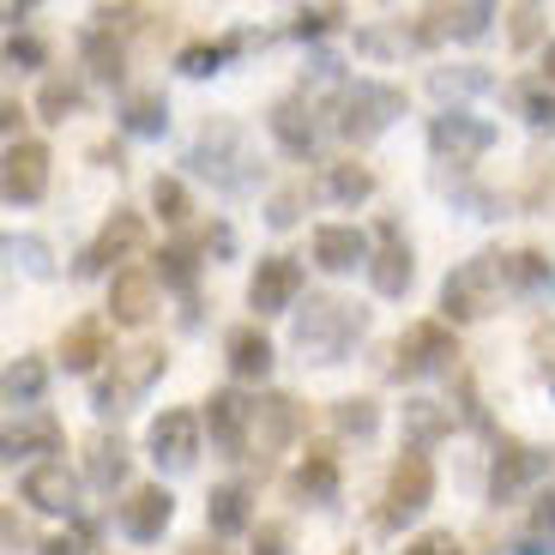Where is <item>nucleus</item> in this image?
<instances>
[{"instance_id": "f257e3e1", "label": "nucleus", "mask_w": 555, "mask_h": 555, "mask_svg": "<svg viewBox=\"0 0 555 555\" xmlns=\"http://www.w3.org/2000/svg\"><path fill=\"white\" fill-rule=\"evenodd\" d=\"M362 333H369V308L345 302V296H308V308H296V326H291L302 362H320V369L345 362Z\"/></svg>"}, {"instance_id": "f03ea898", "label": "nucleus", "mask_w": 555, "mask_h": 555, "mask_svg": "<svg viewBox=\"0 0 555 555\" xmlns=\"http://www.w3.org/2000/svg\"><path fill=\"white\" fill-rule=\"evenodd\" d=\"M399 115H404V91H399V85L357 79V85H345V91H338L333 127L350 139V145H369V139H380L392 121H399Z\"/></svg>"}, {"instance_id": "7ed1b4c3", "label": "nucleus", "mask_w": 555, "mask_h": 555, "mask_svg": "<svg viewBox=\"0 0 555 555\" xmlns=\"http://www.w3.org/2000/svg\"><path fill=\"white\" fill-rule=\"evenodd\" d=\"M459 357V338L447 320H411L399 338H392V362L387 375L392 380H423V375H441V369H453Z\"/></svg>"}, {"instance_id": "20e7f679", "label": "nucleus", "mask_w": 555, "mask_h": 555, "mask_svg": "<svg viewBox=\"0 0 555 555\" xmlns=\"http://www.w3.org/2000/svg\"><path fill=\"white\" fill-rule=\"evenodd\" d=\"M169 369V357H164V345H133V350H121L115 357V369L98 380V392H91V411L98 416H121V411H133V399L145 387H152L157 375Z\"/></svg>"}, {"instance_id": "39448f33", "label": "nucleus", "mask_w": 555, "mask_h": 555, "mask_svg": "<svg viewBox=\"0 0 555 555\" xmlns=\"http://www.w3.org/2000/svg\"><path fill=\"white\" fill-rule=\"evenodd\" d=\"M495 291H501V254H472L465 266H453L441 284V314L453 326L465 320H483L495 308Z\"/></svg>"}, {"instance_id": "423d86ee", "label": "nucleus", "mask_w": 555, "mask_h": 555, "mask_svg": "<svg viewBox=\"0 0 555 555\" xmlns=\"http://www.w3.org/2000/svg\"><path fill=\"white\" fill-rule=\"evenodd\" d=\"M387 507H380V526H404V519H416L423 507L435 501V465L423 453H399L392 459V472H387Z\"/></svg>"}, {"instance_id": "0eeeda50", "label": "nucleus", "mask_w": 555, "mask_h": 555, "mask_svg": "<svg viewBox=\"0 0 555 555\" xmlns=\"http://www.w3.org/2000/svg\"><path fill=\"white\" fill-rule=\"evenodd\" d=\"M188 164L199 169V176H211L218 188H248V139H242V127L230 121H206V133L194 139V157Z\"/></svg>"}, {"instance_id": "6e6552de", "label": "nucleus", "mask_w": 555, "mask_h": 555, "mask_svg": "<svg viewBox=\"0 0 555 555\" xmlns=\"http://www.w3.org/2000/svg\"><path fill=\"white\" fill-rule=\"evenodd\" d=\"M489 145H495V127H489L483 115L447 109V115H435V121H429V152L441 157V164H453V169H472Z\"/></svg>"}, {"instance_id": "1a4fd4ad", "label": "nucleus", "mask_w": 555, "mask_h": 555, "mask_svg": "<svg viewBox=\"0 0 555 555\" xmlns=\"http://www.w3.org/2000/svg\"><path fill=\"white\" fill-rule=\"evenodd\" d=\"M206 429H211V447L223 459H248L254 447V399H242L236 387H218L206 399Z\"/></svg>"}, {"instance_id": "9d476101", "label": "nucleus", "mask_w": 555, "mask_h": 555, "mask_svg": "<svg viewBox=\"0 0 555 555\" xmlns=\"http://www.w3.org/2000/svg\"><path fill=\"white\" fill-rule=\"evenodd\" d=\"M145 447H152L157 472H169V477L194 472V459H199V416L194 411H164L152 423V435H145Z\"/></svg>"}, {"instance_id": "9b49d317", "label": "nucleus", "mask_w": 555, "mask_h": 555, "mask_svg": "<svg viewBox=\"0 0 555 555\" xmlns=\"http://www.w3.org/2000/svg\"><path fill=\"white\" fill-rule=\"evenodd\" d=\"M115 519H121V538L157 543L169 531V519H176V495H169L164 483H139V489H127V501L115 507Z\"/></svg>"}, {"instance_id": "f8f14e48", "label": "nucleus", "mask_w": 555, "mask_h": 555, "mask_svg": "<svg viewBox=\"0 0 555 555\" xmlns=\"http://www.w3.org/2000/svg\"><path fill=\"white\" fill-rule=\"evenodd\" d=\"M550 472V453L543 447H526V441H501L495 447V465H489V501H514L526 495L538 477Z\"/></svg>"}, {"instance_id": "ddd939ff", "label": "nucleus", "mask_w": 555, "mask_h": 555, "mask_svg": "<svg viewBox=\"0 0 555 555\" xmlns=\"http://www.w3.org/2000/svg\"><path fill=\"white\" fill-rule=\"evenodd\" d=\"M18 501H30L37 514H73L79 507V477L67 472V459H37L18 477Z\"/></svg>"}, {"instance_id": "4468645a", "label": "nucleus", "mask_w": 555, "mask_h": 555, "mask_svg": "<svg viewBox=\"0 0 555 555\" xmlns=\"http://www.w3.org/2000/svg\"><path fill=\"white\" fill-rule=\"evenodd\" d=\"M49 145L42 139H18V145H7V169H0V181H7V199L13 206H37L42 194H49Z\"/></svg>"}, {"instance_id": "2eb2a0df", "label": "nucleus", "mask_w": 555, "mask_h": 555, "mask_svg": "<svg viewBox=\"0 0 555 555\" xmlns=\"http://www.w3.org/2000/svg\"><path fill=\"white\" fill-rule=\"evenodd\" d=\"M296 296H302V266H296L291 254H266L248 278V308L284 314V308H296Z\"/></svg>"}, {"instance_id": "dca6fc26", "label": "nucleus", "mask_w": 555, "mask_h": 555, "mask_svg": "<svg viewBox=\"0 0 555 555\" xmlns=\"http://www.w3.org/2000/svg\"><path fill=\"white\" fill-rule=\"evenodd\" d=\"M157 314V272L152 266H121L109 278V320L115 326H145Z\"/></svg>"}, {"instance_id": "f3484780", "label": "nucleus", "mask_w": 555, "mask_h": 555, "mask_svg": "<svg viewBox=\"0 0 555 555\" xmlns=\"http://www.w3.org/2000/svg\"><path fill=\"white\" fill-rule=\"evenodd\" d=\"M411 278H416L411 242L399 236V223H380V242H375V254H369V284H375L380 296H404Z\"/></svg>"}, {"instance_id": "a211bd4d", "label": "nucleus", "mask_w": 555, "mask_h": 555, "mask_svg": "<svg viewBox=\"0 0 555 555\" xmlns=\"http://www.w3.org/2000/svg\"><path fill=\"white\" fill-rule=\"evenodd\" d=\"M145 242V223H139V211H115L109 223L98 230V242L79 254V278H98V272H109L115 260H127V254Z\"/></svg>"}, {"instance_id": "6ab92c4d", "label": "nucleus", "mask_w": 555, "mask_h": 555, "mask_svg": "<svg viewBox=\"0 0 555 555\" xmlns=\"http://www.w3.org/2000/svg\"><path fill=\"white\" fill-rule=\"evenodd\" d=\"M296 435H302V404H296L291 392L254 399V447H260V453H284Z\"/></svg>"}, {"instance_id": "aec40b11", "label": "nucleus", "mask_w": 555, "mask_h": 555, "mask_svg": "<svg viewBox=\"0 0 555 555\" xmlns=\"http://www.w3.org/2000/svg\"><path fill=\"white\" fill-rule=\"evenodd\" d=\"M266 127H272V139L284 145L291 157H308L320 139V121H314V103H308V91H296V98H278L272 115H266Z\"/></svg>"}, {"instance_id": "412c9836", "label": "nucleus", "mask_w": 555, "mask_h": 555, "mask_svg": "<svg viewBox=\"0 0 555 555\" xmlns=\"http://www.w3.org/2000/svg\"><path fill=\"white\" fill-rule=\"evenodd\" d=\"M489 18H501L489 0H465V7H429L416 18V42H435V37H483Z\"/></svg>"}, {"instance_id": "4be33fe9", "label": "nucleus", "mask_w": 555, "mask_h": 555, "mask_svg": "<svg viewBox=\"0 0 555 555\" xmlns=\"http://www.w3.org/2000/svg\"><path fill=\"white\" fill-rule=\"evenodd\" d=\"M55 357H61V369H67V375H91V369H98V362L109 357V326H103L98 314L73 320L67 333H61Z\"/></svg>"}, {"instance_id": "5701e85b", "label": "nucleus", "mask_w": 555, "mask_h": 555, "mask_svg": "<svg viewBox=\"0 0 555 555\" xmlns=\"http://www.w3.org/2000/svg\"><path fill=\"white\" fill-rule=\"evenodd\" d=\"M369 236H362L357 223H320L314 230V260L326 266V272H357V266H369Z\"/></svg>"}, {"instance_id": "b1692460", "label": "nucleus", "mask_w": 555, "mask_h": 555, "mask_svg": "<svg viewBox=\"0 0 555 555\" xmlns=\"http://www.w3.org/2000/svg\"><path fill=\"white\" fill-rule=\"evenodd\" d=\"M223 357H230V375L236 380H266L272 375V338H266L260 326H230Z\"/></svg>"}, {"instance_id": "393cba45", "label": "nucleus", "mask_w": 555, "mask_h": 555, "mask_svg": "<svg viewBox=\"0 0 555 555\" xmlns=\"http://www.w3.org/2000/svg\"><path fill=\"white\" fill-rule=\"evenodd\" d=\"M206 526H211V538H236V531H248L254 526V495H248V483H218L206 495Z\"/></svg>"}, {"instance_id": "a878e982", "label": "nucleus", "mask_w": 555, "mask_h": 555, "mask_svg": "<svg viewBox=\"0 0 555 555\" xmlns=\"http://www.w3.org/2000/svg\"><path fill=\"white\" fill-rule=\"evenodd\" d=\"M291 489L302 501H320V507H326V501H338V453H333V447H308V459L296 465Z\"/></svg>"}, {"instance_id": "bb28decb", "label": "nucleus", "mask_w": 555, "mask_h": 555, "mask_svg": "<svg viewBox=\"0 0 555 555\" xmlns=\"http://www.w3.org/2000/svg\"><path fill=\"white\" fill-rule=\"evenodd\" d=\"M61 423L49 411H25L13 423V429H7V459H18V453H61Z\"/></svg>"}, {"instance_id": "cd10ccee", "label": "nucleus", "mask_w": 555, "mask_h": 555, "mask_svg": "<svg viewBox=\"0 0 555 555\" xmlns=\"http://www.w3.org/2000/svg\"><path fill=\"white\" fill-rule=\"evenodd\" d=\"M85 477L98 489H121L127 483V441L121 435H91L85 441Z\"/></svg>"}, {"instance_id": "c85d7f7f", "label": "nucleus", "mask_w": 555, "mask_h": 555, "mask_svg": "<svg viewBox=\"0 0 555 555\" xmlns=\"http://www.w3.org/2000/svg\"><path fill=\"white\" fill-rule=\"evenodd\" d=\"M404 435H411V447L423 453V447L453 435V411H447L441 399H404Z\"/></svg>"}, {"instance_id": "c756f323", "label": "nucleus", "mask_w": 555, "mask_h": 555, "mask_svg": "<svg viewBox=\"0 0 555 555\" xmlns=\"http://www.w3.org/2000/svg\"><path fill=\"white\" fill-rule=\"evenodd\" d=\"M79 55H85V67L98 73V79H109V85H121L127 79V49H121V37L115 30H85L79 37Z\"/></svg>"}, {"instance_id": "7c9ffc66", "label": "nucleus", "mask_w": 555, "mask_h": 555, "mask_svg": "<svg viewBox=\"0 0 555 555\" xmlns=\"http://www.w3.org/2000/svg\"><path fill=\"white\" fill-rule=\"evenodd\" d=\"M326 194H333L338 206H362V199L375 194V169L357 164V157H345V164H326Z\"/></svg>"}, {"instance_id": "2f4dec72", "label": "nucleus", "mask_w": 555, "mask_h": 555, "mask_svg": "<svg viewBox=\"0 0 555 555\" xmlns=\"http://www.w3.org/2000/svg\"><path fill=\"white\" fill-rule=\"evenodd\" d=\"M514 109H519V121L526 127H555V85L543 79H519L514 85Z\"/></svg>"}, {"instance_id": "473e14b6", "label": "nucleus", "mask_w": 555, "mask_h": 555, "mask_svg": "<svg viewBox=\"0 0 555 555\" xmlns=\"http://www.w3.org/2000/svg\"><path fill=\"white\" fill-rule=\"evenodd\" d=\"M501 284H514V291H538V284H550V254H538V248L501 254Z\"/></svg>"}, {"instance_id": "72a5a7b5", "label": "nucleus", "mask_w": 555, "mask_h": 555, "mask_svg": "<svg viewBox=\"0 0 555 555\" xmlns=\"http://www.w3.org/2000/svg\"><path fill=\"white\" fill-rule=\"evenodd\" d=\"M164 121H169V103L157 98V91H133L127 109H121V127H127V133H139V139L164 133Z\"/></svg>"}, {"instance_id": "f704fd0d", "label": "nucleus", "mask_w": 555, "mask_h": 555, "mask_svg": "<svg viewBox=\"0 0 555 555\" xmlns=\"http://www.w3.org/2000/svg\"><path fill=\"white\" fill-rule=\"evenodd\" d=\"M42 387H49V369H42L37 357H18L13 369H7V404H25V411H37Z\"/></svg>"}, {"instance_id": "c9c22d12", "label": "nucleus", "mask_w": 555, "mask_h": 555, "mask_svg": "<svg viewBox=\"0 0 555 555\" xmlns=\"http://www.w3.org/2000/svg\"><path fill=\"white\" fill-rule=\"evenodd\" d=\"M236 55V42L223 37V42H188L176 55V67L188 73V79H211V73H223V61Z\"/></svg>"}, {"instance_id": "e433bc0d", "label": "nucleus", "mask_w": 555, "mask_h": 555, "mask_svg": "<svg viewBox=\"0 0 555 555\" xmlns=\"http://www.w3.org/2000/svg\"><path fill=\"white\" fill-rule=\"evenodd\" d=\"M37 109H42V121H67V115H79V109H85V91H79V79H42V91H37Z\"/></svg>"}, {"instance_id": "4c0bfd02", "label": "nucleus", "mask_w": 555, "mask_h": 555, "mask_svg": "<svg viewBox=\"0 0 555 555\" xmlns=\"http://www.w3.org/2000/svg\"><path fill=\"white\" fill-rule=\"evenodd\" d=\"M157 272H164V284H169V291H188V296H194V278H199L194 242H169V248L157 254Z\"/></svg>"}, {"instance_id": "58836bf2", "label": "nucleus", "mask_w": 555, "mask_h": 555, "mask_svg": "<svg viewBox=\"0 0 555 555\" xmlns=\"http://www.w3.org/2000/svg\"><path fill=\"white\" fill-rule=\"evenodd\" d=\"M333 423H338V435H357V441H369V435L380 429V411H375V399H338V404H333Z\"/></svg>"}, {"instance_id": "ea45409f", "label": "nucleus", "mask_w": 555, "mask_h": 555, "mask_svg": "<svg viewBox=\"0 0 555 555\" xmlns=\"http://www.w3.org/2000/svg\"><path fill=\"white\" fill-rule=\"evenodd\" d=\"M152 211L164 223H188V218H194V199H188V188H181L176 176H157L152 181Z\"/></svg>"}, {"instance_id": "a19ab883", "label": "nucleus", "mask_w": 555, "mask_h": 555, "mask_svg": "<svg viewBox=\"0 0 555 555\" xmlns=\"http://www.w3.org/2000/svg\"><path fill=\"white\" fill-rule=\"evenodd\" d=\"M345 25V7H296V18H291V37H326V30H338Z\"/></svg>"}, {"instance_id": "79ce46f5", "label": "nucleus", "mask_w": 555, "mask_h": 555, "mask_svg": "<svg viewBox=\"0 0 555 555\" xmlns=\"http://www.w3.org/2000/svg\"><path fill=\"white\" fill-rule=\"evenodd\" d=\"M7 254H13V260H25V272H37V278L55 272V260H49V248H42L37 236H7Z\"/></svg>"}, {"instance_id": "37998d69", "label": "nucleus", "mask_w": 555, "mask_h": 555, "mask_svg": "<svg viewBox=\"0 0 555 555\" xmlns=\"http://www.w3.org/2000/svg\"><path fill=\"white\" fill-rule=\"evenodd\" d=\"M98 30H133V25H145V18H157L152 7H98Z\"/></svg>"}, {"instance_id": "c03bdc74", "label": "nucleus", "mask_w": 555, "mask_h": 555, "mask_svg": "<svg viewBox=\"0 0 555 555\" xmlns=\"http://www.w3.org/2000/svg\"><path fill=\"white\" fill-rule=\"evenodd\" d=\"M507 30H514V42L526 49V42L543 37V7H507Z\"/></svg>"}, {"instance_id": "a18cd8bd", "label": "nucleus", "mask_w": 555, "mask_h": 555, "mask_svg": "<svg viewBox=\"0 0 555 555\" xmlns=\"http://www.w3.org/2000/svg\"><path fill=\"white\" fill-rule=\"evenodd\" d=\"M302 199H308V188H284V194H272V206H266V218H272L278 230H291V223L302 218Z\"/></svg>"}, {"instance_id": "49530a36", "label": "nucleus", "mask_w": 555, "mask_h": 555, "mask_svg": "<svg viewBox=\"0 0 555 555\" xmlns=\"http://www.w3.org/2000/svg\"><path fill=\"white\" fill-rule=\"evenodd\" d=\"M404 555H465V550H459L453 531H416V538L404 543Z\"/></svg>"}, {"instance_id": "de8ad7c7", "label": "nucleus", "mask_w": 555, "mask_h": 555, "mask_svg": "<svg viewBox=\"0 0 555 555\" xmlns=\"http://www.w3.org/2000/svg\"><path fill=\"white\" fill-rule=\"evenodd\" d=\"M49 61V49H42L37 37H13L7 42V67H42Z\"/></svg>"}, {"instance_id": "09e8293b", "label": "nucleus", "mask_w": 555, "mask_h": 555, "mask_svg": "<svg viewBox=\"0 0 555 555\" xmlns=\"http://www.w3.org/2000/svg\"><path fill=\"white\" fill-rule=\"evenodd\" d=\"M531 538H550L555 543V489H543V495L531 501Z\"/></svg>"}, {"instance_id": "8fccbe9b", "label": "nucleus", "mask_w": 555, "mask_h": 555, "mask_svg": "<svg viewBox=\"0 0 555 555\" xmlns=\"http://www.w3.org/2000/svg\"><path fill=\"white\" fill-rule=\"evenodd\" d=\"M483 73H435V91H441V98H453V91H483Z\"/></svg>"}, {"instance_id": "3c124183", "label": "nucleus", "mask_w": 555, "mask_h": 555, "mask_svg": "<svg viewBox=\"0 0 555 555\" xmlns=\"http://www.w3.org/2000/svg\"><path fill=\"white\" fill-rule=\"evenodd\" d=\"M0 538H7V550H13V555L30 543V538H25V519H18V507H7V519H0Z\"/></svg>"}, {"instance_id": "603ef678", "label": "nucleus", "mask_w": 555, "mask_h": 555, "mask_svg": "<svg viewBox=\"0 0 555 555\" xmlns=\"http://www.w3.org/2000/svg\"><path fill=\"white\" fill-rule=\"evenodd\" d=\"M254 555H284V526H260V538H254Z\"/></svg>"}, {"instance_id": "864d4df0", "label": "nucleus", "mask_w": 555, "mask_h": 555, "mask_svg": "<svg viewBox=\"0 0 555 555\" xmlns=\"http://www.w3.org/2000/svg\"><path fill=\"white\" fill-rule=\"evenodd\" d=\"M37 555H91V543H85V538H49Z\"/></svg>"}, {"instance_id": "5fc2aeb1", "label": "nucleus", "mask_w": 555, "mask_h": 555, "mask_svg": "<svg viewBox=\"0 0 555 555\" xmlns=\"http://www.w3.org/2000/svg\"><path fill=\"white\" fill-rule=\"evenodd\" d=\"M514 555H555V543L550 538H526V543H514Z\"/></svg>"}, {"instance_id": "6e6d98bb", "label": "nucleus", "mask_w": 555, "mask_h": 555, "mask_svg": "<svg viewBox=\"0 0 555 555\" xmlns=\"http://www.w3.org/2000/svg\"><path fill=\"white\" fill-rule=\"evenodd\" d=\"M0 115H7V133H13V145H18V121H25V109H18L13 98H7V103H0Z\"/></svg>"}, {"instance_id": "4d7b16f0", "label": "nucleus", "mask_w": 555, "mask_h": 555, "mask_svg": "<svg viewBox=\"0 0 555 555\" xmlns=\"http://www.w3.org/2000/svg\"><path fill=\"white\" fill-rule=\"evenodd\" d=\"M543 199L555 206V181H543V176H538V181H531V206H543Z\"/></svg>"}, {"instance_id": "13d9d810", "label": "nucleus", "mask_w": 555, "mask_h": 555, "mask_svg": "<svg viewBox=\"0 0 555 555\" xmlns=\"http://www.w3.org/2000/svg\"><path fill=\"white\" fill-rule=\"evenodd\" d=\"M181 555H223V550L211 538H194V543H181Z\"/></svg>"}, {"instance_id": "bf43d9fd", "label": "nucleus", "mask_w": 555, "mask_h": 555, "mask_svg": "<svg viewBox=\"0 0 555 555\" xmlns=\"http://www.w3.org/2000/svg\"><path fill=\"white\" fill-rule=\"evenodd\" d=\"M543 79L555 85V42H550V55H543Z\"/></svg>"}]
</instances>
